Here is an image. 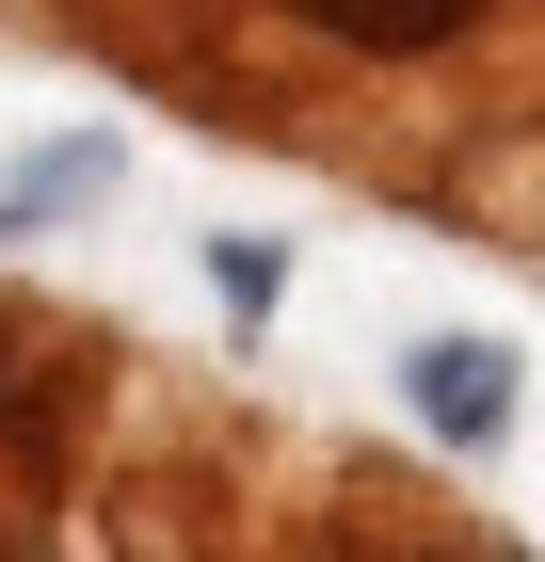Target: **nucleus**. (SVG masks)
I'll list each match as a JSON object with an SVG mask.
<instances>
[{
	"label": "nucleus",
	"instance_id": "f03ea898",
	"mask_svg": "<svg viewBox=\"0 0 545 562\" xmlns=\"http://www.w3.org/2000/svg\"><path fill=\"white\" fill-rule=\"evenodd\" d=\"M418 418L450 434V450H481V434L513 418V353H498V338H433V353H418Z\"/></svg>",
	"mask_w": 545,
	"mask_h": 562
},
{
	"label": "nucleus",
	"instance_id": "7ed1b4c3",
	"mask_svg": "<svg viewBox=\"0 0 545 562\" xmlns=\"http://www.w3.org/2000/svg\"><path fill=\"white\" fill-rule=\"evenodd\" d=\"M96 177H113V145H48L33 177H0V241H16V225H48V210H81Z\"/></svg>",
	"mask_w": 545,
	"mask_h": 562
},
{
	"label": "nucleus",
	"instance_id": "f257e3e1",
	"mask_svg": "<svg viewBox=\"0 0 545 562\" xmlns=\"http://www.w3.org/2000/svg\"><path fill=\"white\" fill-rule=\"evenodd\" d=\"M273 16H305L321 48H370V65H418V48L481 33V0H273Z\"/></svg>",
	"mask_w": 545,
	"mask_h": 562
}]
</instances>
